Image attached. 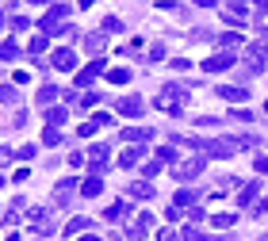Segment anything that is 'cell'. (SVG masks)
<instances>
[{
	"label": "cell",
	"instance_id": "obj_1",
	"mask_svg": "<svg viewBox=\"0 0 268 241\" xmlns=\"http://www.w3.org/2000/svg\"><path fill=\"white\" fill-rule=\"evenodd\" d=\"M65 16H69V8H65V4H54V8L43 16V23H39V27H43V34H65V31H69Z\"/></svg>",
	"mask_w": 268,
	"mask_h": 241
},
{
	"label": "cell",
	"instance_id": "obj_2",
	"mask_svg": "<svg viewBox=\"0 0 268 241\" xmlns=\"http://www.w3.org/2000/svg\"><path fill=\"white\" fill-rule=\"evenodd\" d=\"M268 65V43H249L245 46V73H264Z\"/></svg>",
	"mask_w": 268,
	"mask_h": 241
},
{
	"label": "cell",
	"instance_id": "obj_3",
	"mask_svg": "<svg viewBox=\"0 0 268 241\" xmlns=\"http://www.w3.org/2000/svg\"><path fill=\"white\" fill-rule=\"evenodd\" d=\"M203 149H207V157L226 161V157H234L238 149H242V142H238V138H211V142H203Z\"/></svg>",
	"mask_w": 268,
	"mask_h": 241
},
{
	"label": "cell",
	"instance_id": "obj_4",
	"mask_svg": "<svg viewBox=\"0 0 268 241\" xmlns=\"http://www.w3.org/2000/svg\"><path fill=\"white\" fill-rule=\"evenodd\" d=\"M203 169H207V153H199V157H188V161L173 165V176H176V180H196V176H199Z\"/></svg>",
	"mask_w": 268,
	"mask_h": 241
},
{
	"label": "cell",
	"instance_id": "obj_5",
	"mask_svg": "<svg viewBox=\"0 0 268 241\" xmlns=\"http://www.w3.org/2000/svg\"><path fill=\"white\" fill-rule=\"evenodd\" d=\"M230 65H238V54L234 50H218L215 58H203V73H226Z\"/></svg>",
	"mask_w": 268,
	"mask_h": 241
},
{
	"label": "cell",
	"instance_id": "obj_6",
	"mask_svg": "<svg viewBox=\"0 0 268 241\" xmlns=\"http://www.w3.org/2000/svg\"><path fill=\"white\" fill-rule=\"evenodd\" d=\"M115 111H119L123 119H138V115L146 111V103H142V96H123V100H115Z\"/></svg>",
	"mask_w": 268,
	"mask_h": 241
},
{
	"label": "cell",
	"instance_id": "obj_7",
	"mask_svg": "<svg viewBox=\"0 0 268 241\" xmlns=\"http://www.w3.org/2000/svg\"><path fill=\"white\" fill-rule=\"evenodd\" d=\"M81 184L73 180V176H65V180H58V188H54V207H65L73 199V191H77Z\"/></svg>",
	"mask_w": 268,
	"mask_h": 241
},
{
	"label": "cell",
	"instance_id": "obj_8",
	"mask_svg": "<svg viewBox=\"0 0 268 241\" xmlns=\"http://www.w3.org/2000/svg\"><path fill=\"white\" fill-rule=\"evenodd\" d=\"M104 73V58H92V65L85 69V73H77V88H92V81Z\"/></svg>",
	"mask_w": 268,
	"mask_h": 241
},
{
	"label": "cell",
	"instance_id": "obj_9",
	"mask_svg": "<svg viewBox=\"0 0 268 241\" xmlns=\"http://www.w3.org/2000/svg\"><path fill=\"white\" fill-rule=\"evenodd\" d=\"M215 92L222 96V100H230V103H245L249 100V88H242V85H218Z\"/></svg>",
	"mask_w": 268,
	"mask_h": 241
},
{
	"label": "cell",
	"instance_id": "obj_10",
	"mask_svg": "<svg viewBox=\"0 0 268 241\" xmlns=\"http://www.w3.org/2000/svg\"><path fill=\"white\" fill-rule=\"evenodd\" d=\"M257 195H260V180H249V184H242V191H238V207H253L257 203Z\"/></svg>",
	"mask_w": 268,
	"mask_h": 241
},
{
	"label": "cell",
	"instance_id": "obj_11",
	"mask_svg": "<svg viewBox=\"0 0 268 241\" xmlns=\"http://www.w3.org/2000/svg\"><path fill=\"white\" fill-rule=\"evenodd\" d=\"M27 218H31V226H35L39 233H50V230H54V218L46 215L43 207H35V211H27Z\"/></svg>",
	"mask_w": 268,
	"mask_h": 241
},
{
	"label": "cell",
	"instance_id": "obj_12",
	"mask_svg": "<svg viewBox=\"0 0 268 241\" xmlns=\"http://www.w3.org/2000/svg\"><path fill=\"white\" fill-rule=\"evenodd\" d=\"M149 230H154V215H149V211H142V215H138V222L130 226V237L138 241V237H146Z\"/></svg>",
	"mask_w": 268,
	"mask_h": 241
},
{
	"label": "cell",
	"instance_id": "obj_13",
	"mask_svg": "<svg viewBox=\"0 0 268 241\" xmlns=\"http://www.w3.org/2000/svg\"><path fill=\"white\" fill-rule=\"evenodd\" d=\"M104 46H107V34L104 31H88L85 34V50L88 54H104Z\"/></svg>",
	"mask_w": 268,
	"mask_h": 241
},
{
	"label": "cell",
	"instance_id": "obj_14",
	"mask_svg": "<svg viewBox=\"0 0 268 241\" xmlns=\"http://www.w3.org/2000/svg\"><path fill=\"white\" fill-rule=\"evenodd\" d=\"M54 69H65V73L77 69V54L73 50H54Z\"/></svg>",
	"mask_w": 268,
	"mask_h": 241
},
{
	"label": "cell",
	"instance_id": "obj_15",
	"mask_svg": "<svg viewBox=\"0 0 268 241\" xmlns=\"http://www.w3.org/2000/svg\"><path fill=\"white\" fill-rule=\"evenodd\" d=\"M149 138H154V130H149V127H130V130H123V142H134V146H138V142H149Z\"/></svg>",
	"mask_w": 268,
	"mask_h": 241
},
{
	"label": "cell",
	"instance_id": "obj_16",
	"mask_svg": "<svg viewBox=\"0 0 268 241\" xmlns=\"http://www.w3.org/2000/svg\"><path fill=\"white\" fill-rule=\"evenodd\" d=\"M100 191H104V180H100V176H88V180L81 184V195H85V199H96Z\"/></svg>",
	"mask_w": 268,
	"mask_h": 241
},
{
	"label": "cell",
	"instance_id": "obj_17",
	"mask_svg": "<svg viewBox=\"0 0 268 241\" xmlns=\"http://www.w3.org/2000/svg\"><path fill=\"white\" fill-rule=\"evenodd\" d=\"M104 218H107V222H123V218H127V203H123V199H115V203L104 211Z\"/></svg>",
	"mask_w": 268,
	"mask_h": 241
},
{
	"label": "cell",
	"instance_id": "obj_18",
	"mask_svg": "<svg viewBox=\"0 0 268 241\" xmlns=\"http://www.w3.org/2000/svg\"><path fill=\"white\" fill-rule=\"evenodd\" d=\"M142 157H146V149H142V146H134V149H127V153L119 157V165H123V169H134V165H138Z\"/></svg>",
	"mask_w": 268,
	"mask_h": 241
},
{
	"label": "cell",
	"instance_id": "obj_19",
	"mask_svg": "<svg viewBox=\"0 0 268 241\" xmlns=\"http://www.w3.org/2000/svg\"><path fill=\"white\" fill-rule=\"evenodd\" d=\"M218 43H222V50H234V46L242 50V46H245V38H242V31H226L222 38H218Z\"/></svg>",
	"mask_w": 268,
	"mask_h": 241
},
{
	"label": "cell",
	"instance_id": "obj_20",
	"mask_svg": "<svg viewBox=\"0 0 268 241\" xmlns=\"http://www.w3.org/2000/svg\"><path fill=\"white\" fill-rule=\"evenodd\" d=\"M130 195H134V199H146V203H149V199H154V184H146V180L130 184Z\"/></svg>",
	"mask_w": 268,
	"mask_h": 241
},
{
	"label": "cell",
	"instance_id": "obj_21",
	"mask_svg": "<svg viewBox=\"0 0 268 241\" xmlns=\"http://www.w3.org/2000/svg\"><path fill=\"white\" fill-rule=\"evenodd\" d=\"M234 222H238V215H234V211H222V215L211 218V226H215V230H230Z\"/></svg>",
	"mask_w": 268,
	"mask_h": 241
},
{
	"label": "cell",
	"instance_id": "obj_22",
	"mask_svg": "<svg viewBox=\"0 0 268 241\" xmlns=\"http://www.w3.org/2000/svg\"><path fill=\"white\" fill-rule=\"evenodd\" d=\"M173 207H180V211H184V207H196V191H188V188L176 191V195H173Z\"/></svg>",
	"mask_w": 268,
	"mask_h": 241
},
{
	"label": "cell",
	"instance_id": "obj_23",
	"mask_svg": "<svg viewBox=\"0 0 268 241\" xmlns=\"http://www.w3.org/2000/svg\"><path fill=\"white\" fill-rule=\"evenodd\" d=\"M100 27H104V34H123V31H127L119 16H107V19H104V23H100Z\"/></svg>",
	"mask_w": 268,
	"mask_h": 241
},
{
	"label": "cell",
	"instance_id": "obj_24",
	"mask_svg": "<svg viewBox=\"0 0 268 241\" xmlns=\"http://www.w3.org/2000/svg\"><path fill=\"white\" fill-rule=\"evenodd\" d=\"M65 119H69V115H65V107H50V111H46V127H61Z\"/></svg>",
	"mask_w": 268,
	"mask_h": 241
},
{
	"label": "cell",
	"instance_id": "obj_25",
	"mask_svg": "<svg viewBox=\"0 0 268 241\" xmlns=\"http://www.w3.org/2000/svg\"><path fill=\"white\" fill-rule=\"evenodd\" d=\"M0 58H4V61H16L19 58V46L12 43V38H4V43H0Z\"/></svg>",
	"mask_w": 268,
	"mask_h": 241
},
{
	"label": "cell",
	"instance_id": "obj_26",
	"mask_svg": "<svg viewBox=\"0 0 268 241\" xmlns=\"http://www.w3.org/2000/svg\"><path fill=\"white\" fill-rule=\"evenodd\" d=\"M43 146H61V130L58 127H46L43 130Z\"/></svg>",
	"mask_w": 268,
	"mask_h": 241
},
{
	"label": "cell",
	"instance_id": "obj_27",
	"mask_svg": "<svg viewBox=\"0 0 268 241\" xmlns=\"http://www.w3.org/2000/svg\"><path fill=\"white\" fill-rule=\"evenodd\" d=\"M16 100H19L16 85H0V103H16Z\"/></svg>",
	"mask_w": 268,
	"mask_h": 241
},
{
	"label": "cell",
	"instance_id": "obj_28",
	"mask_svg": "<svg viewBox=\"0 0 268 241\" xmlns=\"http://www.w3.org/2000/svg\"><path fill=\"white\" fill-rule=\"evenodd\" d=\"M54 100H58V88H54V85H46L43 92H39V103H43V107H50Z\"/></svg>",
	"mask_w": 268,
	"mask_h": 241
},
{
	"label": "cell",
	"instance_id": "obj_29",
	"mask_svg": "<svg viewBox=\"0 0 268 241\" xmlns=\"http://www.w3.org/2000/svg\"><path fill=\"white\" fill-rule=\"evenodd\" d=\"M107 81H111V85H127V81H130V69H111Z\"/></svg>",
	"mask_w": 268,
	"mask_h": 241
},
{
	"label": "cell",
	"instance_id": "obj_30",
	"mask_svg": "<svg viewBox=\"0 0 268 241\" xmlns=\"http://www.w3.org/2000/svg\"><path fill=\"white\" fill-rule=\"evenodd\" d=\"M230 119H238V123H253V111H249V107H234Z\"/></svg>",
	"mask_w": 268,
	"mask_h": 241
},
{
	"label": "cell",
	"instance_id": "obj_31",
	"mask_svg": "<svg viewBox=\"0 0 268 241\" xmlns=\"http://www.w3.org/2000/svg\"><path fill=\"white\" fill-rule=\"evenodd\" d=\"M31 54H46V34H35V38H31Z\"/></svg>",
	"mask_w": 268,
	"mask_h": 241
},
{
	"label": "cell",
	"instance_id": "obj_32",
	"mask_svg": "<svg viewBox=\"0 0 268 241\" xmlns=\"http://www.w3.org/2000/svg\"><path fill=\"white\" fill-rule=\"evenodd\" d=\"M81 230H88V222H85V218H73V222L65 226V233H69V237H73V233H81Z\"/></svg>",
	"mask_w": 268,
	"mask_h": 241
},
{
	"label": "cell",
	"instance_id": "obj_33",
	"mask_svg": "<svg viewBox=\"0 0 268 241\" xmlns=\"http://www.w3.org/2000/svg\"><path fill=\"white\" fill-rule=\"evenodd\" d=\"M96 130H100V123H96V119H88V123H85V127H81V138H92V134H96Z\"/></svg>",
	"mask_w": 268,
	"mask_h": 241
},
{
	"label": "cell",
	"instance_id": "obj_34",
	"mask_svg": "<svg viewBox=\"0 0 268 241\" xmlns=\"http://www.w3.org/2000/svg\"><path fill=\"white\" fill-rule=\"evenodd\" d=\"M96 103H100V96H96V92H85V96H81V107H96Z\"/></svg>",
	"mask_w": 268,
	"mask_h": 241
},
{
	"label": "cell",
	"instance_id": "obj_35",
	"mask_svg": "<svg viewBox=\"0 0 268 241\" xmlns=\"http://www.w3.org/2000/svg\"><path fill=\"white\" fill-rule=\"evenodd\" d=\"M35 149H39V146H23V149H16V157H19V161H31V157H35Z\"/></svg>",
	"mask_w": 268,
	"mask_h": 241
},
{
	"label": "cell",
	"instance_id": "obj_36",
	"mask_svg": "<svg viewBox=\"0 0 268 241\" xmlns=\"http://www.w3.org/2000/svg\"><path fill=\"white\" fill-rule=\"evenodd\" d=\"M184 241H207V237H203L196 226H188V230H184Z\"/></svg>",
	"mask_w": 268,
	"mask_h": 241
},
{
	"label": "cell",
	"instance_id": "obj_37",
	"mask_svg": "<svg viewBox=\"0 0 268 241\" xmlns=\"http://www.w3.org/2000/svg\"><path fill=\"white\" fill-rule=\"evenodd\" d=\"M157 241H176V230H173V226H165V230L157 233Z\"/></svg>",
	"mask_w": 268,
	"mask_h": 241
},
{
	"label": "cell",
	"instance_id": "obj_38",
	"mask_svg": "<svg viewBox=\"0 0 268 241\" xmlns=\"http://www.w3.org/2000/svg\"><path fill=\"white\" fill-rule=\"evenodd\" d=\"M149 61H165V46H161V43H157L154 50H149Z\"/></svg>",
	"mask_w": 268,
	"mask_h": 241
},
{
	"label": "cell",
	"instance_id": "obj_39",
	"mask_svg": "<svg viewBox=\"0 0 268 241\" xmlns=\"http://www.w3.org/2000/svg\"><path fill=\"white\" fill-rule=\"evenodd\" d=\"M238 142H242V146H260V138H257V134H242Z\"/></svg>",
	"mask_w": 268,
	"mask_h": 241
},
{
	"label": "cell",
	"instance_id": "obj_40",
	"mask_svg": "<svg viewBox=\"0 0 268 241\" xmlns=\"http://www.w3.org/2000/svg\"><path fill=\"white\" fill-rule=\"evenodd\" d=\"M253 215H268V199H257V203H253Z\"/></svg>",
	"mask_w": 268,
	"mask_h": 241
},
{
	"label": "cell",
	"instance_id": "obj_41",
	"mask_svg": "<svg viewBox=\"0 0 268 241\" xmlns=\"http://www.w3.org/2000/svg\"><path fill=\"white\" fill-rule=\"evenodd\" d=\"M157 172H161V161H149L146 165V180H149V176H157Z\"/></svg>",
	"mask_w": 268,
	"mask_h": 241
},
{
	"label": "cell",
	"instance_id": "obj_42",
	"mask_svg": "<svg viewBox=\"0 0 268 241\" xmlns=\"http://www.w3.org/2000/svg\"><path fill=\"white\" fill-rule=\"evenodd\" d=\"M257 172H260V176H268V157H257Z\"/></svg>",
	"mask_w": 268,
	"mask_h": 241
},
{
	"label": "cell",
	"instance_id": "obj_43",
	"mask_svg": "<svg viewBox=\"0 0 268 241\" xmlns=\"http://www.w3.org/2000/svg\"><path fill=\"white\" fill-rule=\"evenodd\" d=\"M8 161H12V153H8V149H0V169H4Z\"/></svg>",
	"mask_w": 268,
	"mask_h": 241
},
{
	"label": "cell",
	"instance_id": "obj_44",
	"mask_svg": "<svg viewBox=\"0 0 268 241\" xmlns=\"http://www.w3.org/2000/svg\"><path fill=\"white\" fill-rule=\"evenodd\" d=\"M257 12H260L264 19H268V0H260V4H257Z\"/></svg>",
	"mask_w": 268,
	"mask_h": 241
},
{
	"label": "cell",
	"instance_id": "obj_45",
	"mask_svg": "<svg viewBox=\"0 0 268 241\" xmlns=\"http://www.w3.org/2000/svg\"><path fill=\"white\" fill-rule=\"evenodd\" d=\"M199 8H215V0H196Z\"/></svg>",
	"mask_w": 268,
	"mask_h": 241
},
{
	"label": "cell",
	"instance_id": "obj_46",
	"mask_svg": "<svg viewBox=\"0 0 268 241\" xmlns=\"http://www.w3.org/2000/svg\"><path fill=\"white\" fill-rule=\"evenodd\" d=\"M77 4H81V8H92V4H96V0H77Z\"/></svg>",
	"mask_w": 268,
	"mask_h": 241
},
{
	"label": "cell",
	"instance_id": "obj_47",
	"mask_svg": "<svg viewBox=\"0 0 268 241\" xmlns=\"http://www.w3.org/2000/svg\"><path fill=\"white\" fill-rule=\"evenodd\" d=\"M35 4H58V0H35Z\"/></svg>",
	"mask_w": 268,
	"mask_h": 241
},
{
	"label": "cell",
	"instance_id": "obj_48",
	"mask_svg": "<svg viewBox=\"0 0 268 241\" xmlns=\"http://www.w3.org/2000/svg\"><path fill=\"white\" fill-rule=\"evenodd\" d=\"M85 241H104V237H92V233H88V237H85Z\"/></svg>",
	"mask_w": 268,
	"mask_h": 241
},
{
	"label": "cell",
	"instance_id": "obj_49",
	"mask_svg": "<svg viewBox=\"0 0 268 241\" xmlns=\"http://www.w3.org/2000/svg\"><path fill=\"white\" fill-rule=\"evenodd\" d=\"M0 31H4V12H0Z\"/></svg>",
	"mask_w": 268,
	"mask_h": 241
},
{
	"label": "cell",
	"instance_id": "obj_50",
	"mask_svg": "<svg viewBox=\"0 0 268 241\" xmlns=\"http://www.w3.org/2000/svg\"><path fill=\"white\" fill-rule=\"evenodd\" d=\"M8 241H23V237H16V233H12V237H8Z\"/></svg>",
	"mask_w": 268,
	"mask_h": 241
},
{
	"label": "cell",
	"instance_id": "obj_51",
	"mask_svg": "<svg viewBox=\"0 0 268 241\" xmlns=\"http://www.w3.org/2000/svg\"><path fill=\"white\" fill-rule=\"evenodd\" d=\"M4 184H8V180H4V176H0V188H4Z\"/></svg>",
	"mask_w": 268,
	"mask_h": 241
},
{
	"label": "cell",
	"instance_id": "obj_52",
	"mask_svg": "<svg viewBox=\"0 0 268 241\" xmlns=\"http://www.w3.org/2000/svg\"><path fill=\"white\" fill-rule=\"evenodd\" d=\"M264 111H268V103H264Z\"/></svg>",
	"mask_w": 268,
	"mask_h": 241
},
{
	"label": "cell",
	"instance_id": "obj_53",
	"mask_svg": "<svg viewBox=\"0 0 268 241\" xmlns=\"http://www.w3.org/2000/svg\"><path fill=\"white\" fill-rule=\"evenodd\" d=\"M0 211H4V207H0Z\"/></svg>",
	"mask_w": 268,
	"mask_h": 241
}]
</instances>
